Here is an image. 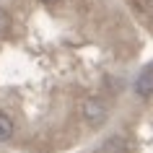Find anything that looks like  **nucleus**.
<instances>
[{
	"mask_svg": "<svg viewBox=\"0 0 153 153\" xmlns=\"http://www.w3.org/2000/svg\"><path fill=\"white\" fill-rule=\"evenodd\" d=\"M83 120L88 122V125H101L106 120V106L99 101V99H91L83 104Z\"/></svg>",
	"mask_w": 153,
	"mask_h": 153,
	"instance_id": "nucleus-1",
	"label": "nucleus"
},
{
	"mask_svg": "<svg viewBox=\"0 0 153 153\" xmlns=\"http://www.w3.org/2000/svg\"><path fill=\"white\" fill-rule=\"evenodd\" d=\"M96 153H130V140L125 135H109L104 140V143L99 145V151Z\"/></svg>",
	"mask_w": 153,
	"mask_h": 153,
	"instance_id": "nucleus-2",
	"label": "nucleus"
},
{
	"mask_svg": "<svg viewBox=\"0 0 153 153\" xmlns=\"http://www.w3.org/2000/svg\"><path fill=\"white\" fill-rule=\"evenodd\" d=\"M135 91L140 96H151L153 94V68H145V70L140 73V78H137V83H135Z\"/></svg>",
	"mask_w": 153,
	"mask_h": 153,
	"instance_id": "nucleus-3",
	"label": "nucleus"
},
{
	"mask_svg": "<svg viewBox=\"0 0 153 153\" xmlns=\"http://www.w3.org/2000/svg\"><path fill=\"white\" fill-rule=\"evenodd\" d=\"M13 132H16L13 120H10V117H5V114H0V143L10 140V137H13Z\"/></svg>",
	"mask_w": 153,
	"mask_h": 153,
	"instance_id": "nucleus-4",
	"label": "nucleus"
},
{
	"mask_svg": "<svg viewBox=\"0 0 153 153\" xmlns=\"http://www.w3.org/2000/svg\"><path fill=\"white\" fill-rule=\"evenodd\" d=\"M5 29H8V13H5V10H0V34L5 31Z\"/></svg>",
	"mask_w": 153,
	"mask_h": 153,
	"instance_id": "nucleus-5",
	"label": "nucleus"
}]
</instances>
